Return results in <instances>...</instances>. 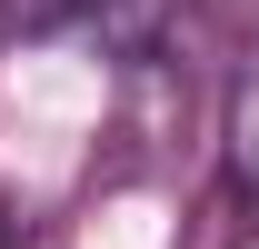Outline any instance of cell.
<instances>
[{
	"label": "cell",
	"mask_w": 259,
	"mask_h": 249,
	"mask_svg": "<svg viewBox=\"0 0 259 249\" xmlns=\"http://www.w3.org/2000/svg\"><path fill=\"white\" fill-rule=\"evenodd\" d=\"M229 189H239V210L259 219V40H249V60H239V80H229Z\"/></svg>",
	"instance_id": "cell-1"
},
{
	"label": "cell",
	"mask_w": 259,
	"mask_h": 249,
	"mask_svg": "<svg viewBox=\"0 0 259 249\" xmlns=\"http://www.w3.org/2000/svg\"><path fill=\"white\" fill-rule=\"evenodd\" d=\"M0 20L10 30H90L100 0H0Z\"/></svg>",
	"instance_id": "cell-2"
},
{
	"label": "cell",
	"mask_w": 259,
	"mask_h": 249,
	"mask_svg": "<svg viewBox=\"0 0 259 249\" xmlns=\"http://www.w3.org/2000/svg\"><path fill=\"white\" fill-rule=\"evenodd\" d=\"M209 10H229V20H259V0H209Z\"/></svg>",
	"instance_id": "cell-3"
}]
</instances>
